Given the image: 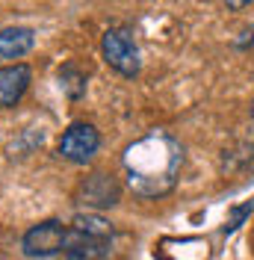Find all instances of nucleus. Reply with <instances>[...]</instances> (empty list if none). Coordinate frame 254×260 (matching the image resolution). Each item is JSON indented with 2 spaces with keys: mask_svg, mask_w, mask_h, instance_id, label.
<instances>
[{
  "mask_svg": "<svg viewBox=\"0 0 254 260\" xmlns=\"http://www.w3.org/2000/svg\"><path fill=\"white\" fill-rule=\"evenodd\" d=\"M98 148H101V133H98L89 121H74V124H68V130L62 133L56 151H59L62 160L74 162V166H86V162L98 154Z\"/></svg>",
  "mask_w": 254,
  "mask_h": 260,
  "instance_id": "39448f33",
  "label": "nucleus"
},
{
  "mask_svg": "<svg viewBox=\"0 0 254 260\" xmlns=\"http://www.w3.org/2000/svg\"><path fill=\"white\" fill-rule=\"evenodd\" d=\"M251 210H254V201H242L239 207H234V210L228 213V222H225V228H222V234H234L248 216H251Z\"/></svg>",
  "mask_w": 254,
  "mask_h": 260,
  "instance_id": "9d476101",
  "label": "nucleus"
},
{
  "mask_svg": "<svg viewBox=\"0 0 254 260\" xmlns=\"http://www.w3.org/2000/svg\"><path fill=\"white\" fill-rule=\"evenodd\" d=\"M59 89L65 92V98L80 101L86 95V71H80L77 62H65L59 68Z\"/></svg>",
  "mask_w": 254,
  "mask_h": 260,
  "instance_id": "1a4fd4ad",
  "label": "nucleus"
},
{
  "mask_svg": "<svg viewBox=\"0 0 254 260\" xmlns=\"http://www.w3.org/2000/svg\"><path fill=\"white\" fill-rule=\"evenodd\" d=\"M183 166V148L172 133L151 130L130 142L121 154L127 186L139 198H163L175 189Z\"/></svg>",
  "mask_w": 254,
  "mask_h": 260,
  "instance_id": "f257e3e1",
  "label": "nucleus"
},
{
  "mask_svg": "<svg viewBox=\"0 0 254 260\" xmlns=\"http://www.w3.org/2000/svg\"><path fill=\"white\" fill-rule=\"evenodd\" d=\"M115 228L98 213H77L68 225L65 260H107L112 251Z\"/></svg>",
  "mask_w": 254,
  "mask_h": 260,
  "instance_id": "f03ea898",
  "label": "nucleus"
},
{
  "mask_svg": "<svg viewBox=\"0 0 254 260\" xmlns=\"http://www.w3.org/2000/svg\"><path fill=\"white\" fill-rule=\"evenodd\" d=\"M121 198V186L118 180L107 175V172H95L83 180L77 186V201L92 207V210H107V207H115Z\"/></svg>",
  "mask_w": 254,
  "mask_h": 260,
  "instance_id": "423d86ee",
  "label": "nucleus"
},
{
  "mask_svg": "<svg viewBox=\"0 0 254 260\" xmlns=\"http://www.w3.org/2000/svg\"><path fill=\"white\" fill-rule=\"evenodd\" d=\"M101 53H104V62L112 71H118L121 77H136L142 68L139 45H136L130 27H110L101 39Z\"/></svg>",
  "mask_w": 254,
  "mask_h": 260,
  "instance_id": "7ed1b4c3",
  "label": "nucleus"
},
{
  "mask_svg": "<svg viewBox=\"0 0 254 260\" xmlns=\"http://www.w3.org/2000/svg\"><path fill=\"white\" fill-rule=\"evenodd\" d=\"M65 240H68V225L56 219H45L21 237V251L27 257H53L65 251Z\"/></svg>",
  "mask_w": 254,
  "mask_h": 260,
  "instance_id": "20e7f679",
  "label": "nucleus"
},
{
  "mask_svg": "<svg viewBox=\"0 0 254 260\" xmlns=\"http://www.w3.org/2000/svg\"><path fill=\"white\" fill-rule=\"evenodd\" d=\"M30 80H33V71H30V65H24V62L0 68V110H12L18 101L27 95Z\"/></svg>",
  "mask_w": 254,
  "mask_h": 260,
  "instance_id": "0eeeda50",
  "label": "nucleus"
},
{
  "mask_svg": "<svg viewBox=\"0 0 254 260\" xmlns=\"http://www.w3.org/2000/svg\"><path fill=\"white\" fill-rule=\"evenodd\" d=\"M248 113H251V118H254V101H251V107H248Z\"/></svg>",
  "mask_w": 254,
  "mask_h": 260,
  "instance_id": "f8f14e48",
  "label": "nucleus"
},
{
  "mask_svg": "<svg viewBox=\"0 0 254 260\" xmlns=\"http://www.w3.org/2000/svg\"><path fill=\"white\" fill-rule=\"evenodd\" d=\"M254 0H225V6L231 9V12H242V9H248Z\"/></svg>",
  "mask_w": 254,
  "mask_h": 260,
  "instance_id": "9b49d317",
  "label": "nucleus"
},
{
  "mask_svg": "<svg viewBox=\"0 0 254 260\" xmlns=\"http://www.w3.org/2000/svg\"><path fill=\"white\" fill-rule=\"evenodd\" d=\"M36 45V32L30 27H3L0 30V56L3 59H21Z\"/></svg>",
  "mask_w": 254,
  "mask_h": 260,
  "instance_id": "6e6552de",
  "label": "nucleus"
}]
</instances>
